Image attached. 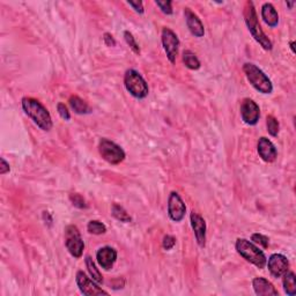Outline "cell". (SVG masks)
I'll use <instances>...</instances> for the list:
<instances>
[{
  "instance_id": "e0dca14e",
  "label": "cell",
  "mask_w": 296,
  "mask_h": 296,
  "mask_svg": "<svg viewBox=\"0 0 296 296\" xmlns=\"http://www.w3.org/2000/svg\"><path fill=\"white\" fill-rule=\"evenodd\" d=\"M252 287H254V291L256 294L259 296L278 295V291L274 288V286L272 285V282H270L265 278H261V277L255 278L254 280H252Z\"/></svg>"
},
{
  "instance_id": "ffe728a7",
  "label": "cell",
  "mask_w": 296,
  "mask_h": 296,
  "mask_svg": "<svg viewBox=\"0 0 296 296\" xmlns=\"http://www.w3.org/2000/svg\"><path fill=\"white\" fill-rule=\"evenodd\" d=\"M282 277H284L282 284H284L286 294L289 296H294L296 294V278L294 272L287 271Z\"/></svg>"
},
{
  "instance_id": "3957f363",
  "label": "cell",
  "mask_w": 296,
  "mask_h": 296,
  "mask_svg": "<svg viewBox=\"0 0 296 296\" xmlns=\"http://www.w3.org/2000/svg\"><path fill=\"white\" fill-rule=\"evenodd\" d=\"M235 248H236L238 254L249 263L254 264L255 266L260 268V270H263L266 266V256L251 241L245 240V238H238L236 244H235Z\"/></svg>"
},
{
  "instance_id": "52a82bcc",
  "label": "cell",
  "mask_w": 296,
  "mask_h": 296,
  "mask_svg": "<svg viewBox=\"0 0 296 296\" xmlns=\"http://www.w3.org/2000/svg\"><path fill=\"white\" fill-rule=\"evenodd\" d=\"M65 245L67 250L74 258H80L83 254V249H85V243H83L81 234L78 229V227L67 226L65 229Z\"/></svg>"
},
{
  "instance_id": "ac0fdd59",
  "label": "cell",
  "mask_w": 296,
  "mask_h": 296,
  "mask_svg": "<svg viewBox=\"0 0 296 296\" xmlns=\"http://www.w3.org/2000/svg\"><path fill=\"white\" fill-rule=\"evenodd\" d=\"M261 18H263L264 22L268 27H271V28L277 27L279 23V14L277 9L270 2H265L263 7H261Z\"/></svg>"
},
{
  "instance_id": "e575fe53",
  "label": "cell",
  "mask_w": 296,
  "mask_h": 296,
  "mask_svg": "<svg viewBox=\"0 0 296 296\" xmlns=\"http://www.w3.org/2000/svg\"><path fill=\"white\" fill-rule=\"evenodd\" d=\"M291 49L293 53H295V42H291Z\"/></svg>"
},
{
  "instance_id": "d6a6232c",
  "label": "cell",
  "mask_w": 296,
  "mask_h": 296,
  "mask_svg": "<svg viewBox=\"0 0 296 296\" xmlns=\"http://www.w3.org/2000/svg\"><path fill=\"white\" fill-rule=\"evenodd\" d=\"M103 39H104V43H106L107 46H115L116 45L115 38H113L112 35H111V34H109V33L104 34Z\"/></svg>"
},
{
  "instance_id": "7a4b0ae2",
  "label": "cell",
  "mask_w": 296,
  "mask_h": 296,
  "mask_svg": "<svg viewBox=\"0 0 296 296\" xmlns=\"http://www.w3.org/2000/svg\"><path fill=\"white\" fill-rule=\"evenodd\" d=\"M244 20L245 23H247L249 32L251 33V35L257 41L259 44L261 45V48L270 51L272 50V42L268 39V37L265 35V33L261 29L260 25L258 22V18H257V13H256L254 2L252 1H248L245 4L244 7Z\"/></svg>"
},
{
  "instance_id": "4dcf8cb0",
  "label": "cell",
  "mask_w": 296,
  "mask_h": 296,
  "mask_svg": "<svg viewBox=\"0 0 296 296\" xmlns=\"http://www.w3.org/2000/svg\"><path fill=\"white\" fill-rule=\"evenodd\" d=\"M57 110H58L59 116L62 117L63 119L65 120H70L71 119V113L69 109H67V107L64 103H58V106H57Z\"/></svg>"
},
{
  "instance_id": "8992f818",
  "label": "cell",
  "mask_w": 296,
  "mask_h": 296,
  "mask_svg": "<svg viewBox=\"0 0 296 296\" xmlns=\"http://www.w3.org/2000/svg\"><path fill=\"white\" fill-rule=\"evenodd\" d=\"M99 152L102 159L110 164H119L125 160V152L123 148L106 138L100 140Z\"/></svg>"
},
{
  "instance_id": "ba28073f",
  "label": "cell",
  "mask_w": 296,
  "mask_h": 296,
  "mask_svg": "<svg viewBox=\"0 0 296 296\" xmlns=\"http://www.w3.org/2000/svg\"><path fill=\"white\" fill-rule=\"evenodd\" d=\"M161 39H162V45L166 51L167 58L171 64H175L178 55V48H180V39L177 35L171 29L163 28Z\"/></svg>"
},
{
  "instance_id": "4fadbf2b",
  "label": "cell",
  "mask_w": 296,
  "mask_h": 296,
  "mask_svg": "<svg viewBox=\"0 0 296 296\" xmlns=\"http://www.w3.org/2000/svg\"><path fill=\"white\" fill-rule=\"evenodd\" d=\"M190 221L198 245L200 248H204L206 244V222H205L204 218L196 212L191 213Z\"/></svg>"
},
{
  "instance_id": "6da1fadb",
  "label": "cell",
  "mask_w": 296,
  "mask_h": 296,
  "mask_svg": "<svg viewBox=\"0 0 296 296\" xmlns=\"http://www.w3.org/2000/svg\"><path fill=\"white\" fill-rule=\"evenodd\" d=\"M22 109L28 115L33 122L43 131H50L52 129V118L49 111L43 104L33 97H23L21 101Z\"/></svg>"
},
{
  "instance_id": "5bb4252c",
  "label": "cell",
  "mask_w": 296,
  "mask_h": 296,
  "mask_svg": "<svg viewBox=\"0 0 296 296\" xmlns=\"http://www.w3.org/2000/svg\"><path fill=\"white\" fill-rule=\"evenodd\" d=\"M257 150L259 156H260L261 160L265 161V162H268V163L274 162L278 156V150L273 145V143L265 137L259 138L257 144Z\"/></svg>"
},
{
  "instance_id": "7c38bea8",
  "label": "cell",
  "mask_w": 296,
  "mask_h": 296,
  "mask_svg": "<svg viewBox=\"0 0 296 296\" xmlns=\"http://www.w3.org/2000/svg\"><path fill=\"white\" fill-rule=\"evenodd\" d=\"M270 273L274 278H281L289 270V261L286 256L281 254H273L266 261Z\"/></svg>"
},
{
  "instance_id": "8fae6325",
  "label": "cell",
  "mask_w": 296,
  "mask_h": 296,
  "mask_svg": "<svg viewBox=\"0 0 296 296\" xmlns=\"http://www.w3.org/2000/svg\"><path fill=\"white\" fill-rule=\"evenodd\" d=\"M185 213H186L185 203L180 194L173 191L169 198H168V214H169V218L175 222H181L184 219Z\"/></svg>"
},
{
  "instance_id": "cb8c5ba5",
  "label": "cell",
  "mask_w": 296,
  "mask_h": 296,
  "mask_svg": "<svg viewBox=\"0 0 296 296\" xmlns=\"http://www.w3.org/2000/svg\"><path fill=\"white\" fill-rule=\"evenodd\" d=\"M87 230H88V233L93 235H102L107 231V227L102 222L97 220H92L87 224Z\"/></svg>"
},
{
  "instance_id": "277c9868",
  "label": "cell",
  "mask_w": 296,
  "mask_h": 296,
  "mask_svg": "<svg viewBox=\"0 0 296 296\" xmlns=\"http://www.w3.org/2000/svg\"><path fill=\"white\" fill-rule=\"evenodd\" d=\"M243 72L251 83V86L261 94H271L273 92V85L271 80L263 71L252 63H245L243 65Z\"/></svg>"
},
{
  "instance_id": "f1b7e54d",
  "label": "cell",
  "mask_w": 296,
  "mask_h": 296,
  "mask_svg": "<svg viewBox=\"0 0 296 296\" xmlns=\"http://www.w3.org/2000/svg\"><path fill=\"white\" fill-rule=\"evenodd\" d=\"M70 199H71V201H72V204L75 207H78V208H86L87 207L85 199H83V198L81 196H80V194H78V193H72V194H71Z\"/></svg>"
},
{
  "instance_id": "30bf717a",
  "label": "cell",
  "mask_w": 296,
  "mask_h": 296,
  "mask_svg": "<svg viewBox=\"0 0 296 296\" xmlns=\"http://www.w3.org/2000/svg\"><path fill=\"white\" fill-rule=\"evenodd\" d=\"M241 117L248 125H256L260 118V109L258 104L251 99H244L241 103Z\"/></svg>"
},
{
  "instance_id": "d4e9b609",
  "label": "cell",
  "mask_w": 296,
  "mask_h": 296,
  "mask_svg": "<svg viewBox=\"0 0 296 296\" xmlns=\"http://www.w3.org/2000/svg\"><path fill=\"white\" fill-rule=\"evenodd\" d=\"M266 126H267L268 133H270L272 137H277L278 136L279 129H280V125H279V122L277 120V118H275V117L267 116Z\"/></svg>"
},
{
  "instance_id": "9a60e30c",
  "label": "cell",
  "mask_w": 296,
  "mask_h": 296,
  "mask_svg": "<svg viewBox=\"0 0 296 296\" xmlns=\"http://www.w3.org/2000/svg\"><path fill=\"white\" fill-rule=\"evenodd\" d=\"M96 260L103 270L109 271L117 260V251L111 247H103L96 252Z\"/></svg>"
},
{
  "instance_id": "f546056e",
  "label": "cell",
  "mask_w": 296,
  "mask_h": 296,
  "mask_svg": "<svg viewBox=\"0 0 296 296\" xmlns=\"http://www.w3.org/2000/svg\"><path fill=\"white\" fill-rule=\"evenodd\" d=\"M175 244H176V238L174 236H171V235H166V236L163 237L162 247L164 250H171V249L175 247Z\"/></svg>"
},
{
  "instance_id": "4316f807",
  "label": "cell",
  "mask_w": 296,
  "mask_h": 296,
  "mask_svg": "<svg viewBox=\"0 0 296 296\" xmlns=\"http://www.w3.org/2000/svg\"><path fill=\"white\" fill-rule=\"evenodd\" d=\"M251 241L254 242V243L258 244L259 247H261L264 249H266L268 247V237L265 236V235H263V234H259V233L252 234Z\"/></svg>"
},
{
  "instance_id": "484cf974",
  "label": "cell",
  "mask_w": 296,
  "mask_h": 296,
  "mask_svg": "<svg viewBox=\"0 0 296 296\" xmlns=\"http://www.w3.org/2000/svg\"><path fill=\"white\" fill-rule=\"evenodd\" d=\"M124 38H125V41L127 43V45L130 46L131 49H132V51L134 53H137V55H139L140 53V48L139 45H138V43L136 42V38H134L132 34H131L130 32H124Z\"/></svg>"
},
{
  "instance_id": "1f68e13d",
  "label": "cell",
  "mask_w": 296,
  "mask_h": 296,
  "mask_svg": "<svg viewBox=\"0 0 296 296\" xmlns=\"http://www.w3.org/2000/svg\"><path fill=\"white\" fill-rule=\"evenodd\" d=\"M127 4H129L137 13H140V14H143L145 11L144 5L141 1H127Z\"/></svg>"
},
{
  "instance_id": "9c48e42d",
  "label": "cell",
  "mask_w": 296,
  "mask_h": 296,
  "mask_svg": "<svg viewBox=\"0 0 296 296\" xmlns=\"http://www.w3.org/2000/svg\"><path fill=\"white\" fill-rule=\"evenodd\" d=\"M76 285L80 289V292L86 296H96V295H108V292L103 291L102 288H100L97 286V282L92 280L87 277L86 273H83V271H78L75 277Z\"/></svg>"
},
{
  "instance_id": "83f0119b",
  "label": "cell",
  "mask_w": 296,
  "mask_h": 296,
  "mask_svg": "<svg viewBox=\"0 0 296 296\" xmlns=\"http://www.w3.org/2000/svg\"><path fill=\"white\" fill-rule=\"evenodd\" d=\"M155 4L159 6L161 11H162L164 14L167 15H171L174 13L173 7H171V5H173V2L170 1V0H168V1H160V0H156Z\"/></svg>"
},
{
  "instance_id": "836d02e7",
  "label": "cell",
  "mask_w": 296,
  "mask_h": 296,
  "mask_svg": "<svg viewBox=\"0 0 296 296\" xmlns=\"http://www.w3.org/2000/svg\"><path fill=\"white\" fill-rule=\"evenodd\" d=\"M9 170H11V168H9V164L6 162V160L4 159V157H1V167H0V174L5 175V174H7Z\"/></svg>"
},
{
  "instance_id": "7402d4cb",
  "label": "cell",
  "mask_w": 296,
  "mask_h": 296,
  "mask_svg": "<svg viewBox=\"0 0 296 296\" xmlns=\"http://www.w3.org/2000/svg\"><path fill=\"white\" fill-rule=\"evenodd\" d=\"M111 214H112L113 218L117 219V220L120 222H126L127 223V222L132 221V218L130 217L129 213L118 204L112 205V207H111Z\"/></svg>"
},
{
  "instance_id": "603a6c76",
  "label": "cell",
  "mask_w": 296,
  "mask_h": 296,
  "mask_svg": "<svg viewBox=\"0 0 296 296\" xmlns=\"http://www.w3.org/2000/svg\"><path fill=\"white\" fill-rule=\"evenodd\" d=\"M85 260H86V266H87V268H88V272L90 273V277L93 278V280L96 281L97 284H102L103 278H102V275H101L100 271L96 268V265L93 261V259L90 258L89 256H87Z\"/></svg>"
},
{
  "instance_id": "5b68a950",
  "label": "cell",
  "mask_w": 296,
  "mask_h": 296,
  "mask_svg": "<svg viewBox=\"0 0 296 296\" xmlns=\"http://www.w3.org/2000/svg\"><path fill=\"white\" fill-rule=\"evenodd\" d=\"M124 85H125L127 92L136 99L143 100L147 97L148 93H149L146 80L136 70L126 71L125 75H124Z\"/></svg>"
},
{
  "instance_id": "d590c367",
  "label": "cell",
  "mask_w": 296,
  "mask_h": 296,
  "mask_svg": "<svg viewBox=\"0 0 296 296\" xmlns=\"http://www.w3.org/2000/svg\"><path fill=\"white\" fill-rule=\"evenodd\" d=\"M294 4H295V2H294V1H293V2H289V1H286V5H288V6H289V7H291V8H292V7H293V6H294Z\"/></svg>"
},
{
  "instance_id": "44dd1931",
  "label": "cell",
  "mask_w": 296,
  "mask_h": 296,
  "mask_svg": "<svg viewBox=\"0 0 296 296\" xmlns=\"http://www.w3.org/2000/svg\"><path fill=\"white\" fill-rule=\"evenodd\" d=\"M183 63L187 69L193 71L199 70L201 66L199 59H198L197 56L194 55L192 51H190V50H186V51L183 52Z\"/></svg>"
},
{
  "instance_id": "d6986e66",
  "label": "cell",
  "mask_w": 296,
  "mask_h": 296,
  "mask_svg": "<svg viewBox=\"0 0 296 296\" xmlns=\"http://www.w3.org/2000/svg\"><path fill=\"white\" fill-rule=\"evenodd\" d=\"M69 102L74 112L78 113V115H86V113H89L92 111L88 104L82 99H80L79 96H71Z\"/></svg>"
},
{
  "instance_id": "2e32d148",
  "label": "cell",
  "mask_w": 296,
  "mask_h": 296,
  "mask_svg": "<svg viewBox=\"0 0 296 296\" xmlns=\"http://www.w3.org/2000/svg\"><path fill=\"white\" fill-rule=\"evenodd\" d=\"M184 16L190 33L196 37H203L205 35V28L203 22L200 21V19L198 18L197 14H194L190 8H185Z\"/></svg>"
}]
</instances>
